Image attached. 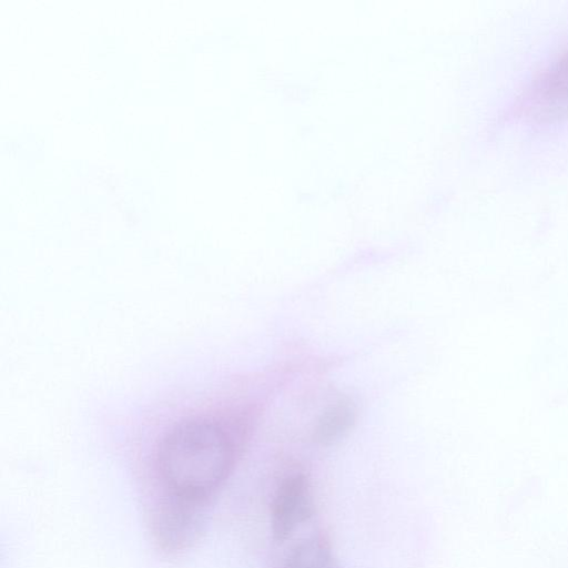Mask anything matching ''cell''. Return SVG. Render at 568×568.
<instances>
[{"instance_id":"cell-6","label":"cell","mask_w":568,"mask_h":568,"mask_svg":"<svg viewBox=\"0 0 568 568\" xmlns=\"http://www.w3.org/2000/svg\"><path fill=\"white\" fill-rule=\"evenodd\" d=\"M285 568H341L329 545L320 537L297 544L288 554Z\"/></svg>"},{"instance_id":"cell-5","label":"cell","mask_w":568,"mask_h":568,"mask_svg":"<svg viewBox=\"0 0 568 568\" xmlns=\"http://www.w3.org/2000/svg\"><path fill=\"white\" fill-rule=\"evenodd\" d=\"M355 415V407L348 399L337 400L320 417L314 429V439L322 445L336 442L352 427Z\"/></svg>"},{"instance_id":"cell-2","label":"cell","mask_w":568,"mask_h":568,"mask_svg":"<svg viewBox=\"0 0 568 568\" xmlns=\"http://www.w3.org/2000/svg\"><path fill=\"white\" fill-rule=\"evenodd\" d=\"M209 518V498L170 491L154 507L151 530L168 552L192 547L203 535Z\"/></svg>"},{"instance_id":"cell-3","label":"cell","mask_w":568,"mask_h":568,"mask_svg":"<svg viewBox=\"0 0 568 568\" xmlns=\"http://www.w3.org/2000/svg\"><path fill=\"white\" fill-rule=\"evenodd\" d=\"M508 115L538 122L568 118V48L532 80Z\"/></svg>"},{"instance_id":"cell-1","label":"cell","mask_w":568,"mask_h":568,"mask_svg":"<svg viewBox=\"0 0 568 568\" xmlns=\"http://www.w3.org/2000/svg\"><path fill=\"white\" fill-rule=\"evenodd\" d=\"M235 456L234 442L223 427L209 418H193L163 437L156 465L170 491L210 498L230 475Z\"/></svg>"},{"instance_id":"cell-4","label":"cell","mask_w":568,"mask_h":568,"mask_svg":"<svg viewBox=\"0 0 568 568\" xmlns=\"http://www.w3.org/2000/svg\"><path fill=\"white\" fill-rule=\"evenodd\" d=\"M271 530L276 541L290 538L314 514V499L307 477L286 476L278 485L271 505Z\"/></svg>"}]
</instances>
